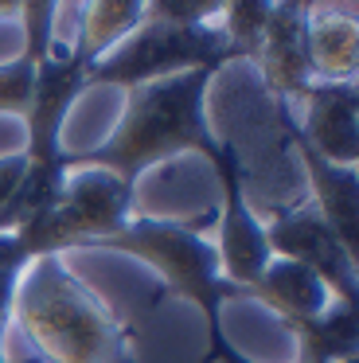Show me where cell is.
<instances>
[{"label": "cell", "mask_w": 359, "mask_h": 363, "mask_svg": "<svg viewBox=\"0 0 359 363\" xmlns=\"http://www.w3.org/2000/svg\"><path fill=\"white\" fill-rule=\"evenodd\" d=\"M219 71H187L160 82L133 86L125 98V110L109 137L94 149H78L62 157V168H101L114 172L125 188L137 191L140 176L156 164H168L176 157H203L211 160L223 149V137H215L207 121V90Z\"/></svg>", "instance_id": "cell-1"}, {"label": "cell", "mask_w": 359, "mask_h": 363, "mask_svg": "<svg viewBox=\"0 0 359 363\" xmlns=\"http://www.w3.org/2000/svg\"><path fill=\"white\" fill-rule=\"evenodd\" d=\"M12 324L39 363H137V328L74 277L62 254L35 258L23 269Z\"/></svg>", "instance_id": "cell-2"}, {"label": "cell", "mask_w": 359, "mask_h": 363, "mask_svg": "<svg viewBox=\"0 0 359 363\" xmlns=\"http://www.w3.org/2000/svg\"><path fill=\"white\" fill-rule=\"evenodd\" d=\"M207 227H215V207H207L195 219H156V215H133L117 235L94 242V250H117L145 262L156 274V289L148 305H160L168 297H180L199 308L207 324V347H219L226 336L223 305L242 301V285H231L219 266V250L211 242Z\"/></svg>", "instance_id": "cell-3"}, {"label": "cell", "mask_w": 359, "mask_h": 363, "mask_svg": "<svg viewBox=\"0 0 359 363\" xmlns=\"http://www.w3.org/2000/svg\"><path fill=\"white\" fill-rule=\"evenodd\" d=\"M133 215H137V191L125 188L114 172L70 168L59 199L23 219L12 235L35 262L62 250H94V242L117 235Z\"/></svg>", "instance_id": "cell-4"}, {"label": "cell", "mask_w": 359, "mask_h": 363, "mask_svg": "<svg viewBox=\"0 0 359 363\" xmlns=\"http://www.w3.org/2000/svg\"><path fill=\"white\" fill-rule=\"evenodd\" d=\"M234 63L223 28L215 24H164V20H140L114 51L86 71V86H145L187 71H223Z\"/></svg>", "instance_id": "cell-5"}, {"label": "cell", "mask_w": 359, "mask_h": 363, "mask_svg": "<svg viewBox=\"0 0 359 363\" xmlns=\"http://www.w3.org/2000/svg\"><path fill=\"white\" fill-rule=\"evenodd\" d=\"M211 172L219 180V191H223V203L215 207V242L219 250V266H223V277L231 285H254L262 277V269L273 262L270 242H265V223L254 215L246 199V168H242V157L234 149V141L223 137V149L211 160Z\"/></svg>", "instance_id": "cell-6"}, {"label": "cell", "mask_w": 359, "mask_h": 363, "mask_svg": "<svg viewBox=\"0 0 359 363\" xmlns=\"http://www.w3.org/2000/svg\"><path fill=\"white\" fill-rule=\"evenodd\" d=\"M265 242H270L273 258H289L297 266L312 269L332 289L336 301L359 305V258L348 254V246L332 235V227L320 219L312 203L277 211L265 223Z\"/></svg>", "instance_id": "cell-7"}, {"label": "cell", "mask_w": 359, "mask_h": 363, "mask_svg": "<svg viewBox=\"0 0 359 363\" xmlns=\"http://www.w3.org/2000/svg\"><path fill=\"white\" fill-rule=\"evenodd\" d=\"M277 125L304 164V176H309V188H312L309 203L316 207L320 219L332 227V235L348 246V254L359 258V172L348 164H332V160L316 157L312 145L301 137L297 118L285 102H277Z\"/></svg>", "instance_id": "cell-8"}, {"label": "cell", "mask_w": 359, "mask_h": 363, "mask_svg": "<svg viewBox=\"0 0 359 363\" xmlns=\"http://www.w3.org/2000/svg\"><path fill=\"white\" fill-rule=\"evenodd\" d=\"M309 12L312 4H304V0L270 4L265 35L254 59L265 79V90L285 106L293 98H304V90L316 82L312 63H309Z\"/></svg>", "instance_id": "cell-9"}, {"label": "cell", "mask_w": 359, "mask_h": 363, "mask_svg": "<svg viewBox=\"0 0 359 363\" xmlns=\"http://www.w3.org/2000/svg\"><path fill=\"white\" fill-rule=\"evenodd\" d=\"M312 152L332 164L355 168L359 160V86L355 82H312L304 90V121H297Z\"/></svg>", "instance_id": "cell-10"}, {"label": "cell", "mask_w": 359, "mask_h": 363, "mask_svg": "<svg viewBox=\"0 0 359 363\" xmlns=\"http://www.w3.org/2000/svg\"><path fill=\"white\" fill-rule=\"evenodd\" d=\"M242 301H258V305L273 308V313L281 316V324L289 328V324L320 316L336 297L312 269L297 266V262H289V258H273L270 266L262 269V277L242 289Z\"/></svg>", "instance_id": "cell-11"}, {"label": "cell", "mask_w": 359, "mask_h": 363, "mask_svg": "<svg viewBox=\"0 0 359 363\" xmlns=\"http://www.w3.org/2000/svg\"><path fill=\"white\" fill-rule=\"evenodd\" d=\"M297 336V363H355L359 359V305L332 301L320 316L289 324Z\"/></svg>", "instance_id": "cell-12"}, {"label": "cell", "mask_w": 359, "mask_h": 363, "mask_svg": "<svg viewBox=\"0 0 359 363\" xmlns=\"http://www.w3.org/2000/svg\"><path fill=\"white\" fill-rule=\"evenodd\" d=\"M309 63L316 82H355L359 28L343 12H309Z\"/></svg>", "instance_id": "cell-13"}, {"label": "cell", "mask_w": 359, "mask_h": 363, "mask_svg": "<svg viewBox=\"0 0 359 363\" xmlns=\"http://www.w3.org/2000/svg\"><path fill=\"white\" fill-rule=\"evenodd\" d=\"M78 12L82 20H78V40L70 43V51L90 71L106 51H114L145 20V0H98V4H82Z\"/></svg>", "instance_id": "cell-14"}, {"label": "cell", "mask_w": 359, "mask_h": 363, "mask_svg": "<svg viewBox=\"0 0 359 363\" xmlns=\"http://www.w3.org/2000/svg\"><path fill=\"white\" fill-rule=\"evenodd\" d=\"M265 20H270V0H231V4H223L219 28L231 43L234 59H258Z\"/></svg>", "instance_id": "cell-15"}, {"label": "cell", "mask_w": 359, "mask_h": 363, "mask_svg": "<svg viewBox=\"0 0 359 363\" xmlns=\"http://www.w3.org/2000/svg\"><path fill=\"white\" fill-rule=\"evenodd\" d=\"M35 51L31 48H20V55L0 63V113L8 118H20L28 113V102H31V79H35Z\"/></svg>", "instance_id": "cell-16"}, {"label": "cell", "mask_w": 359, "mask_h": 363, "mask_svg": "<svg viewBox=\"0 0 359 363\" xmlns=\"http://www.w3.org/2000/svg\"><path fill=\"white\" fill-rule=\"evenodd\" d=\"M31 266L23 242L12 230H0V340H4L8 324H12V305H16V289H20L23 269Z\"/></svg>", "instance_id": "cell-17"}, {"label": "cell", "mask_w": 359, "mask_h": 363, "mask_svg": "<svg viewBox=\"0 0 359 363\" xmlns=\"http://www.w3.org/2000/svg\"><path fill=\"white\" fill-rule=\"evenodd\" d=\"M145 16L164 24H215V16H223V0H145Z\"/></svg>", "instance_id": "cell-18"}, {"label": "cell", "mask_w": 359, "mask_h": 363, "mask_svg": "<svg viewBox=\"0 0 359 363\" xmlns=\"http://www.w3.org/2000/svg\"><path fill=\"white\" fill-rule=\"evenodd\" d=\"M23 172H28L23 152H8V157H0V223H4V215H8V207H12L16 191H20Z\"/></svg>", "instance_id": "cell-19"}, {"label": "cell", "mask_w": 359, "mask_h": 363, "mask_svg": "<svg viewBox=\"0 0 359 363\" xmlns=\"http://www.w3.org/2000/svg\"><path fill=\"white\" fill-rule=\"evenodd\" d=\"M203 363H258V359H250V355H246V352H238V347H234L231 340H223L219 347L203 352Z\"/></svg>", "instance_id": "cell-20"}, {"label": "cell", "mask_w": 359, "mask_h": 363, "mask_svg": "<svg viewBox=\"0 0 359 363\" xmlns=\"http://www.w3.org/2000/svg\"><path fill=\"white\" fill-rule=\"evenodd\" d=\"M4 16H20V4H0V20Z\"/></svg>", "instance_id": "cell-21"}]
</instances>
